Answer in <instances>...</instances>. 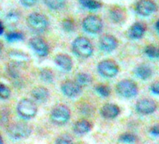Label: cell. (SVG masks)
Returning a JSON list of instances; mask_svg holds the SVG:
<instances>
[{"instance_id":"9a60e30c","label":"cell","mask_w":159,"mask_h":144,"mask_svg":"<svg viewBox=\"0 0 159 144\" xmlns=\"http://www.w3.org/2000/svg\"><path fill=\"white\" fill-rule=\"evenodd\" d=\"M31 97L38 103L43 104L47 101L50 97V92L47 88L44 87H36L31 90Z\"/></svg>"},{"instance_id":"d6a6232c","label":"cell","mask_w":159,"mask_h":144,"mask_svg":"<svg viewBox=\"0 0 159 144\" xmlns=\"http://www.w3.org/2000/svg\"><path fill=\"white\" fill-rule=\"evenodd\" d=\"M11 96V90L4 84L0 85V97L2 100H7Z\"/></svg>"},{"instance_id":"f35d334b","label":"cell","mask_w":159,"mask_h":144,"mask_svg":"<svg viewBox=\"0 0 159 144\" xmlns=\"http://www.w3.org/2000/svg\"><path fill=\"white\" fill-rule=\"evenodd\" d=\"M155 27H156V30H157V33L159 34V19L157 21L156 24H155Z\"/></svg>"},{"instance_id":"30bf717a","label":"cell","mask_w":159,"mask_h":144,"mask_svg":"<svg viewBox=\"0 0 159 144\" xmlns=\"http://www.w3.org/2000/svg\"><path fill=\"white\" fill-rule=\"evenodd\" d=\"M61 91L64 96L70 98H74L79 96L82 92V87L76 82L71 80L64 81L61 84Z\"/></svg>"},{"instance_id":"7a4b0ae2","label":"cell","mask_w":159,"mask_h":144,"mask_svg":"<svg viewBox=\"0 0 159 144\" xmlns=\"http://www.w3.org/2000/svg\"><path fill=\"white\" fill-rule=\"evenodd\" d=\"M72 50L77 56L88 59L93 53V46L88 38L79 36L72 43Z\"/></svg>"},{"instance_id":"7c38bea8","label":"cell","mask_w":159,"mask_h":144,"mask_svg":"<svg viewBox=\"0 0 159 144\" xmlns=\"http://www.w3.org/2000/svg\"><path fill=\"white\" fill-rule=\"evenodd\" d=\"M136 110L142 115H151L157 110V103L153 100L144 99L139 100L135 106Z\"/></svg>"},{"instance_id":"484cf974","label":"cell","mask_w":159,"mask_h":144,"mask_svg":"<svg viewBox=\"0 0 159 144\" xmlns=\"http://www.w3.org/2000/svg\"><path fill=\"white\" fill-rule=\"evenodd\" d=\"M80 3L83 7L88 8L89 10H98L102 7V2L98 1H93V0H81L79 1Z\"/></svg>"},{"instance_id":"e575fe53","label":"cell","mask_w":159,"mask_h":144,"mask_svg":"<svg viewBox=\"0 0 159 144\" xmlns=\"http://www.w3.org/2000/svg\"><path fill=\"white\" fill-rule=\"evenodd\" d=\"M36 2H37V1H36V0H21V1H20V3L23 7H33Z\"/></svg>"},{"instance_id":"4fadbf2b","label":"cell","mask_w":159,"mask_h":144,"mask_svg":"<svg viewBox=\"0 0 159 144\" xmlns=\"http://www.w3.org/2000/svg\"><path fill=\"white\" fill-rule=\"evenodd\" d=\"M99 46L101 50L105 52H112L118 46V40L115 36L111 35H105L100 39Z\"/></svg>"},{"instance_id":"d4e9b609","label":"cell","mask_w":159,"mask_h":144,"mask_svg":"<svg viewBox=\"0 0 159 144\" xmlns=\"http://www.w3.org/2000/svg\"><path fill=\"white\" fill-rule=\"evenodd\" d=\"M44 3L48 7H50V9L60 10L65 7L66 2L64 0H47V1H44Z\"/></svg>"},{"instance_id":"f546056e","label":"cell","mask_w":159,"mask_h":144,"mask_svg":"<svg viewBox=\"0 0 159 144\" xmlns=\"http://www.w3.org/2000/svg\"><path fill=\"white\" fill-rule=\"evenodd\" d=\"M24 39V35L21 32L18 31H12L8 32L6 34V40L9 42H15V41H19Z\"/></svg>"},{"instance_id":"cb8c5ba5","label":"cell","mask_w":159,"mask_h":144,"mask_svg":"<svg viewBox=\"0 0 159 144\" xmlns=\"http://www.w3.org/2000/svg\"><path fill=\"white\" fill-rule=\"evenodd\" d=\"M118 141L125 144H134L138 141V137L136 135L130 133H124L120 135Z\"/></svg>"},{"instance_id":"4dcf8cb0","label":"cell","mask_w":159,"mask_h":144,"mask_svg":"<svg viewBox=\"0 0 159 144\" xmlns=\"http://www.w3.org/2000/svg\"><path fill=\"white\" fill-rule=\"evenodd\" d=\"M9 56L12 59H16L18 63L22 61H26V60L28 59V56L25 53H23L22 51H17V50L11 51L9 54Z\"/></svg>"},{"instance_id":"5b68a950","label":"cell","mask_w":159,"mask_h":144,"mask_svg":"<svg viewBox=\"0 0 159 144\" xmlns=\"http://www.w3.org/2000/svg\"><path fill=\"white\" fill-rule=\"evenodd\" d=\"M37 106L36 103L31 100L24 99L21 100L17 106V112L18 115L23 119H31L34 118L37 114Z\"/></svg>"},{"instance_id":"8992f818","label":"cell","mask_w":159,"mask_h":144,"mask_svg":"<svg viewBox=\"0 0 159 144\" xmlns=\"http://www.w3.org/2000/svg\"><path fill=\"white\" fill-rule=\"evenodd\" d=\"M116 92L120 97L130 99L138 95V86L134 81L124 79L116 84Z\"/></svg>"},{"instance_id":"8fae6325","label":"cell","mask_w":159,"mask_h":144,"mask_svg":"<svg viewBox=\"0 0 159 144\" xmlns=\"http://www.w3.org/2000/svg\"><path fill=\"white\" fill-rule=\"evenodd\" d=\"M29 45L40 57H45L49 54V46L45 40L40 37H32L29 40Z\"/></svg>"},{"instance_id":"3957f363","label":"cell","mask_w":159,"mask_h":144,"mask_svg":"<svg viewBox=\"0 0 159 144\" xmlns=\"http://www.w3.org/2000/svg\"><path fill=\"white\" fill-rule=\"evenodd\" d=\"M71 117V112L68 106L63 104L55 106L51 110L50 115V119L54 124L58 126L64 125L69 122Z\"/></svg>"},{"instance_id":"e0dca14e","label":"cell","mask_w":159,"mask_h":144,"mask_svg":"<svg viewBox=\"0 0 159 144\" xmlns=\"http://www.w3.org/2000/svg\"><path fill=\"white\" fill-rule=\"evenodd\" d=\"M146 31V26L142 22H135L128 31L129 37L132 40H139L143 36Z\"/></svg>"},{"instance_id":"b9f144b4","label":"cell","mask_w":159,"mask_h":144,"mask_svg":"<svg viewBox=\"0 0 159 144\" xmlns=\"http://www.w3.org/2000/svg\"><path fill=\"white\" fill-rule=\"evenodd\" d=\"M158 54H159V48H158Z\"/></svg>"},{"instance_id":"277c9868","label":"cell","mask_w":159,"mask_h":144,"mask_svg":"<svg viewBox=\"0 0 159 144\" xmlns=\"http://www.w3.org/2000/svg\"><path fill=\"white\" fill-rule=\"evenodd\" d=\"M26 23L29 28L36 33H42L49 26L47 17L39 12H33L29 15L26 18Z\"/></svg>"},{"instance_id":"44dd1931","label":"cell","mask_w":159,"mask_h":144,"mask_svg":"<svg viewBox=\"0 0 159 144\" xmlns=\"http://www.w3.org/2000/svg\"><path fill=\"white\" fill-rule=\"evenodd\" d=\"M20 17H21V15L17 10H11L5 16L6 22L10 26H15L19 21Z\"/></svg>"},{"instance_id":"60d3db41","label":"cell","mask_w":159,"mask_h":144,"mask_svg":"<svg viewBox=\"0 0 159 144\" xmlns=\"http://www.w3.org/2000/svg\"><path fill=\"white\" fill-rule=\"evenodd\" d=\"M78 144H88V143H86V142H79V143Z\"/></svg>"},{"instance_id":"836d02e7","label":"cell","mask_w":159,"mask_h":144,"mask_svg":"<svg viewBox=\"0 0 159 144\" xmlns=\"http://www.w3.org/2000/svg\"><path fill=\"white\" fill-rule=\"evenodd\" d=\"M80 112L85 115H90L94 113V109L90 105L84 104L83 106H81Z\"/></svg>"},{"instance_id":"8d00e7d4","label":"cell","mask_w":159,"mask_h":144,"mask_svg":"<svg viewBox=\"0 0 159 144\" xmlns=\"http://www.w3.org/2000/svg\"><path fill=\"white\" fill-rule=\"evenodd\" d=\"M150 133L153 136H159V124L152 126L150 128Z\"/></svg>"},{"instance_id":"83f0119b","label":"cell","mask_w":159,"mask_h":144,"mask_svg":"<svg viewBox=\"0 0 159 144\" xmlns=\"http://www.w3.org/2000/svg\"><path fill=\"white\" fill-rule=\"evenodd\" d=\"M55 144H74V139L69 133H63L55 139Z\"/></svg>"},{"instance_id":"d6986e66","label":"cell","mask_w":159,"mask_h":144,"mask_svg":"<svg viewBox=\"0 0 159 144\" xmlns=\"http://www.w3.org/2000/svg\"><path fill=\"white\" fill-rule=\"evenodd\" d=\"M91 129H92V124L85 119L76 121L73 126V131L74 133L78 135L86 134L90 132Z\"/></svg>"},{"instance_id":"6da1fadb","label":"cell","mask_w":159,"mask_h":144,"mask_svg":"<svg viewBox=\"0 0 159 144\" xmlns=\"http://www.w3.org/2000/svg\"><path fill=\"white\" fill-rule=\"evenodd\" d=\"M32 133V127L25 122H15L7 126V134L10 138L21 140L27 138Z\"/></svg>"},{"instance_id":"5bb4252c","label":"cell","mask_w":159,"mask_h":144,"mask_svg":"<svg viewBox=\"0 0 159 144\" xmlns=\"http://www.w3.org/2000/svg\"><path fill=\"white\" fill-rule=\"evenodd\" d=\"M100 113L104 119H113L116 118L120 113V110L116 105L111 104V103H107L105 104L102 107Z\"/></svg>"},{"instance_id":"74e56055","label":"cell","mask_w":159,"mask_h":144,"mask_svg":"<svg viewBox=\"0 0 159 144\" xmlns=\"http://www.w3.org/2000/svg\"><path fill=\"white\" fill-rule=\"evenodd\" d=\"M4 32V26H3V23L2 21L0 22V35H2Z\"/></svg>"},{"instance_id":"52a82bcc","label":"cell","mask_w":159,"mask_h":144,"mask_svg":"<svg viewBox=\"0 0 159 144\" xmlns=\"http://www.w3.org/2000/svg\"><path fill=\"white\" fill-rule=\"evenodd\" d=\"M98 71L104 78H114L119 73V67L113 60L106 59L98 64Z\"/></svg>"},{"instance_id":"2e32d148","label":"cell","mask_w":159,"mask_h":144,"mask_svg":"<svg viewBox=\"0 0 159 144\" xmlns=\"http://www.w3.org/2000/svg\"><path fill=\"white\" fill-rule=\"evenodd\" d=\"M55 63L58 67L65 72H69L73 68V60L67 54H58L55 57Z\"/></svg>"},{"instance_id":"d590c367","label":"cell","mask_w":159,"mask_h":144,"mask_svg":"<svg viewBox=\"0 0 159 144\" xmlns=\"http://www.w3.org/2000/svg\"><path fill=\"white\" fill-rule=\"evenodd\" d=\"M150 90L152 93L159 95V82H155L154 83H152L150 87Z\"/></svg>"},{"instance_id":"603a6c76","label":"cell","mask_w":159,"mask_h":144,"mask_svg":"<svg viewBox=\"0 0 159 144\" xmlns=\"http://www.w3.org/2000/svg\"><path fill=\"white\" fill-rule=\"evenodd\" d=\"M76 83H78L81 87L88 86L93 82V78L90 74L86 73H79L76 76Z\"/></svg>"},{"instance_id":"ba28073f","label":"cell","mask_w":159,"mask_h":144,"mask_svg":"<svg viewBox=\"0 0 159 144\" xmlns=\"http://www.w3.org/2000/svg\"><path fill=\"white\" fill-rule=\"evenodd\" d=\"M83 30L90 34H98L102 31L103 23L102 19L96 15H88L83 20Z\"/></svg>"},{"instance_id":"ab89813d","label":"cell","mask_w":159,"mask_h":144,"mask_svg":"<svg viewBox=\"0 0 159 144\" xmlns=\"http://www.w3.org/2000/svg\"><path fill=\"white\" fill-rule=\"evenodd\" d=\"M0 144H4V142H3V139H2V137H0Z\"/></svg>"},{"instance_id":"f1b7e54d","label":"cell","mask_w":159,"mask_h":144,"mask_svg":"<svg viewBox=\"0 0 159 144\" xmlns=\"http://www.w3.org/2000/svg\"><path fill=\"white\" fill-rule=\"evenodd\" d=\"M95 90L102 97H108L111 95V92L109 86L105 85V84H98V85H97L95 88Z\"/></svg>"},{"instance_id":"ffe728a7","label":"cell","mask_w":159,"mask_h":144,"mask_svg":"<svg viewBox=\"0 0 159 144\" xmlns=\"http://www.w3.org/2000/svg\"><path fill=\"white\" fill-rule=\"evenodd\" d=\"M134 73L141 80H148L152 77V70L149 65L143 64H139V66L136 67Z\"/></svg>"},{"instance_id":"ac0fdd59","label":"cell","mask_w":159,"mask_h":144,"mask_svg":"<svg viewBox=\"0 0 159 144\" xmlns=\"http://www.w3.org/2000/svg\"><path fill=\"white\" fill-rule=\"evenodd\" d=\"M109 16L112 22L116 24L123 23L126 18L125 10L118 6H114V7H111L109 11Z\"/></svg>"},{"instance_id":"7402d4cb","label":"cell","mask_w":159,"mask_h":144,"mask_svg":"<svg viewBox=\"0 0 159 144\" xmlns=\"http://www.w3.org/2000/svg\"><path fill=\"white\" fill-rule=\"evenodd\" d=\"M40 78L45 83H52L55 79V76L52 70L48 68L41 69L40 71Z\"/></svg>"},{"instance_id":"9c48e42d","label":"cell","mask_w":159,"mask_h":144,"mask_svg":"<svg viewBox=\"0 0 159 144\" xmlns=\"http://www.w3.org/2000/svg\"><path fill=\"white\" fill-rule=\"evenodd\" d=\"M157 6L152 1H139L135 5V11L140 16L148 17L157 12Z\"/></svg>"},{"instance_id":"4316f807","label":"cell","mask_w":159,"mask_h":144,"mask_svg":"<svg viewBox=\"0 0 159 144\" xmlns=\"http://www.w3.org/2000/svg\"><path fill=\"white\" fill-rule=\"evenodd\" d=\"M144 53L150 59H159L158 48L155 47L154 45H148L147 47H145Z\"/></svg>"},{"instance_id":"1f68e13d","label":"cell","mask_w":159,"mask_h":144,"mask_svg":"<svg viewBox=\"0 0 159 144\" xmlns=\"http://www.w3.org/2000/svg\"><path fill=\"white\" fill-rule=\"evenodd\" d=\"M62 27L66 32H72L74 30V22L71 19H64L62 21Z\"/></svg>"}]
</instances>
